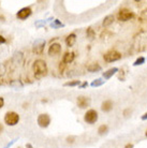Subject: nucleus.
Instances as JSON below:
<instances>
[{"label":"nucleus","instance_id":"f257e3e1","mask_svg":"<svg viewBox=\"0 0 147 148\" xmlns=\"http://www.w3.org/2000/svg\"><path fill=\"white\" fill-rule=\"evenodd\" d=\"M32 72L36 78H42L46 76V74L48 72L46 62L42 59H37L32 64Z\"/></svg>","mask_w":147,"mask_h":148},{"label":"nucleus","instance_id":"f03ea898","mask_svg":"<svg viewBox=\"0 0 147 148\" xmlns=\"http://www.w3.org/2000/svg\"><path fill=\"white\" fill-rule=\"evenodd\" d=\"M19 121V115L15 112H7L4 115V123L10 127L16 126Z\"/></svg>","mask_w":147,"mask_h":148},{"label":"nucleus","instance_id":"7ed1b4c3","mask_svg":"<svg viewBox=\"0 0 147 148\" xmlns=\"http://www.w3.org/2000/svg\"><path fill=\"white\" fill-rule=\"evenodd\" d=\"M103 59H104L105 62H115V61H118V60L122 59V54L118 51L111 49V51L106 52L103 55Z\"/></svg>","mask_w":147,"mask_h":148},{"label":"nucleus","instance_id":"20e7f679","mask_svg":"<svg viewBox=\"0 0 147 148\" xmlns=\"http://www.w3.org/2000/svg\"><path fill=\"white\" fill-rule=\"evenodd\" d=\"M134 17V13L129 9H122L117 13V19L119 22H128Z\"/></svg>","mask_w":147,"mask_h":148},{"label":"nucleus","instance_id":"39448f33","mask_svg":"<svg viewBox=\"0 0 147 148\" xmlns=\"http://www.w3.org/2000/svg\"><path fill=\"white\" fill-rule=\"evenodd\" d=\"M84 120L86 123L89 125H93L95 122L98 120V113L96 110H88V111L85 113L84 115Z\"/></svg>","mask_w":147,"mask_h":148},{"label":"nucleus","instance_id":"423d86ee","mask_svg":"<svg viewBox=\"0 0 147 148\" xmlns=\"http://www.w3.org/2000/svg\"><path fill=\"white\" fill-rule=\"evenodd\" d=\"M37 122L39 127H41V128H47L49 126V123H51V117L46 113L45 114H40L38 116Z\"/></svg>","mask_w":147,"mask_h":148},{"label":"nucleus","instance_id":"0eeeda50","mask_svg":"<svg viewBox=\"0 0 147 148\" xmlns=\"http://www.w3.org/2000/svg\"><path fill=\"white\" fill-rule=\"evenodd\" d=\"M44 46H45V40L43 39H38L33 42V45H32V49H33V53H36L38 55H41L43 51H44Z\"/></svg>","mask_w":147,"mask_h":148},{"label":"nucleus","instance_id":"6e6552de","mask_svg":"<svg viewBox=\"0 0 147 148\" xmlns=\"http://www.w3.org/2000/svg\"><path fill=\"white\" fill-rule=\"evenodd\" d=\"M31 14H32V10H31V8L25 7V8H23V9H21V10L16 13V17H17L19 19L24 21V19L28 18Z\"/></svg>","mask_w":147,"mask_h":148},{"label":"nucleus","instance_id":"1a4fd4ad","mask_svg":"<svg viewBox=\"0 0 147 148\" xmlns=\"http://www.w3.org/2000/svg\"><path fill=\"white\" fill-rule=\"evenodd\" d=\"M76 104L80 108H86L90 105V99H89L88 97L80 96V97H77Z\"/></svg>","mask_w":147,"mask_h":148},{"label":"nucleus","instance_id":"9d476101","mask_svg":"<svg viewBox=\"0 0 147 148\" xmlns=\"http://www.w3.org/2000/svg\"><path fill=\"white\" fill-rule=\"evenodd\" d=\"M60 52H61V44H59V43H53V44H51V46L48 47L47 51L49 56L58 55Z\"/></svg>","mask_w":147,"mask_h":148},{"label":"nucleus","instance_id":"9b49d317","mask_svg":"<svg viewBox=\"0 0 147 148\" xmlns=\"http://www.w3.org/2000/svg\"><path fill=\"white\" fill-rule=\"evenodd\" d=\"M118 71H119V69H118L117 67L111 68V69L106 70L105 72H103V73H102V77L104 78V79H110L111 77H113L115 74L117 73Z\"/></svg>","mask_w":147,"mask_h":148},{"label":"nucleus","instance_id":"f8f14e48","mask_svg":"<svg viewBox=\"0 0 147 148\" xmlns=\"http://www.w3.org/2000/svg\"><path fill=\"white\" fill-rule=\"evenodd\" d=\"M75 58V54L73 52H67L65 53V55L63 56V62L68 64V63H71Z\"/></svg>","mask_w":147,"mask_h":148},{"label":"nucleus","instance_id":"ddd939ff","mask_svg":"<svg viewBox=\"0 0 147 148\" xmlns=\"http://www.w3.org/2000/svg\"><path fill=\"white\" fill-rule=\"evenodd\" d=\"M101 110H102L104 113H107V112H111L113 110V102L111 100H105L103 101L102 104H101Z\"/></svg>","mask_w":147,"mask_h":148},{"label":"nucleus","instance_id":"4468645a","mask_svg":"<svg viewBox=\"0 0 147 148\" xmlns=\"http://www.w3.org/2000/svg\"><path fill=\"white\" fill-rule=\"evenodd\" d=\"M102 70V67L100 66L99 63H90L87 66V71L90 72V73H97V72H100Z\"/></svg>","mask_w":147,"mask_h":148},{"label":"nucleus","instance_id":"2eb2a0df","mask_svg":"<svg viewBox=\"0 0 147 148\" xmlns=\"http://www.w3.org/2000/svg\"><path fill=\"white\" fill-rule=\"evenodd\" d=\"M76 42V34H70L66 38V44L68 47H72Z\"/></svg>","mask_w":147,"mask_h":148},{"label":"nucleus","instance_id":"dca6fc26","mask_svg":"<svg viewBox=\"0 0 147 148\" xmlns=\"http://www.w3.org/2000/svg\"><path fill=\"white\" fill-rule=\"evenodd\" d=\"M115 21V16L113 14H110V15H106L105 17H104V19H103L102 22V25L103 27H109L111 26L113 23H114Z\"/></svg>","mask_w":147,"mask_h":148},{"label":"nucleus","instance_id":"f3484780","mask_svg":"<svg viewBox=\"0 0 147 148\" xmlns=\"http://www.w3.org/2000/svg\"><path fill=\"white\" fill-rule=\"evenodd\" d=\"M82 83L81 81H78V79H74V81H69V82H66L63 86L65 87H76V86H80Z\"/></svg>","mask_w":147,"mask_h":148},{"label":"nucleus","instance_id":"a211bd4d","mask_svg":"<svg viewBox=\"0 0 147 148\" xmlns=\"http://www.w3.org/2000/svg\"><path fill=\"white\" fill-rule=\"evenodd\" d=\"M86 36H87V38H88L89 40L92 41L96 38V32H95V30L92 29L91 27H88L87 30H86Z\"/></svg>","mask_w":147,"mask_h":148},{"label":"nucleus","instance_id":"6ab92c4d","mask_svg":"<svg viewBox=\"0 0 147 148\" xmlns=\"http://www.w3.org/2000/svg\"><path fill=\"white\" fill-rule=\"evenodd\" d=\"M109 132V126L107 125H101L98 128V134L99 135H105Z\"/></svg>","mask_w":147,"mask_h":148},{"label":"nucleus","instance_id":"aec40b11","mask_svg":"<svg viewBox=\"0 0 147 148\" xmlns=\"http://www.w3.org/2000/svg\"><path fill=\"white\" fill-rule=\"evenodd\" d=\"M51 27L52 28H54V29H58V28L65 27V24H63L59 19H54V21L51 23Z\"/></svg>","mask_w":147,"mask_h":148},{"label":"nucleus","instance_id":"412c9836","mask_svg":"<svg viewBox=\"0 0 147 148\" xmlns=\"http://www.w3.org/2000/svg\"><path fill=\"white\" fill-rule=\"evenodd\" d=\"M10 86H11L12 88L14 89H19V88H23V83L21 81H17V79H14V81H12L10 83Z\"/></svg>","mask_w":147,"mask_h":148},{"label":"nucleus","instance_id":"4be33fe9","mask_svg":"<svg viewBox=\"0 0 147 148\" xmlns=\"http://www.w3.org/2000/svg\"><path fill=\"white\" fill-rule=\"evenodd\" d=\"M105 83V81H103L102 78H96V79H93L91 82V87H100V86H102L103 84Z\"/></svg>","mask_w":147,"mask_h":148},{"label":"nucleus","instance_id":"5701e85b","mask_svg":"<svg viewBox=\"0 0 147 148\" xmlns=\"http://www.w3.org/2000/svg\"><path fill=\"white\" fill-rule=\"evenodd\" d=\"M23 59V53L22 52H16L13 56V61L14 62H21Z\"/></svg>","mask_w":147,"mask_h":148},{"label":"nucleus","instance_id":"b1692460","mask_svg":"<svg viewBox=\"0 0 147 148\" xmlns=\"http://www.w3.org/2000/svg\"><path fill=\"white\" fill-rule=\"evenodd\" d=\"M145 57H143V56H141V57H139L137 59L134 61V63H133V66L134 67H137V66H142L143 63H145Z\"/></svg>","mask_w":147,"mask_h":148},{"label":"nucleus","instance_id":"393cba45","mask_svg":"<svg viewBox=\"0 0 147 148\" xmlns=\"http://www.w3.org/2000/svg\"><path fill=\"white\" fill-rule=\"evenodd\" d=\"M66 63H63V61H61V62H60V64H59V71H60V73H61V72H63V70H65V68H66Z\"/></svg>","mask_w":147,"mask_h":148},{"label":"nucleus","instance_id":"a878e982","mask_svg":"<svg viewBox=\"0 0 147 148\" xmlns=\"http://www.w3.org/2000/svg\"><path fill=\"white\" fill-rule=\"evenodd\" d=\"M75 138L76 137L75 136H69V137H67V143H74V141H75Z\"/></svg>","mask_w":147,"mask_h":148},{"label":"nucleus","instance_id":"bb28decb","mask_svg":"<svg viewBox=\"0 0 147 148\" xmlns=\"http://www.w3.org/2000/svg\"><path fill=\"white\" fill-rule=\"evenodd\" d=\"M87 86H88V83H87V82H83L78 87H80V88H86Z\"/></svg>","mask_w":147,"mask_h":148},{"label":"nucleus","instance_id":"cd10ccee","mask_svg":"<svg viewBox=\"0 0 147 148\" xmlns=\"http://www.w3.org/2000/svg\"><path fill=\"white\" fill-rule=\"evenodd\" d=\"M15 142H16V140H13V141H12V142H10V143H8V144L5 145V146H4L3 148H9V147H11V146H12V145H13V144H14Z\"/></svg>","mask_w":147,"mask_h":148},{"label":"nucleus","instance_id":"c85d7f7f","mask_svg":"<svg viewBox=\"0 0 147 148\" xmlns=\"http://www.w3.org/2000/svg\"><path fill=\"white\" fill-rule=\"evenodd\" d=\"M128 113H131V110H130V108H127V110L124 111V116H125V117H128L129 116Z\"/></svg>","mask_w":147,"mask_h":148},{"label":"nucleus","instance_id":"c756f323","mask_svg":"<svg viewBox=\"0 0 147 148\" xmlns=\"http://www.w3.org/2000/svg\"><path fill=\"white\" fill-rule=\"evenodd\" d=\"M4 105V99L2 97H0V108H2Z\"/></svg>","mask_w":147,"mask_h":148},{"label":"nucleus","instance_id":"7c9ffc66","mask_svg":"<svg viewBox=\"0 0 147 148\" xmlns=\"http://www.w3.org/2000/svg\"><path fill=\"white\" fill-rule=\"evenodd\" d=\"M44 25H45V21H44V22H37V23H36V26H37V27L44 26Z\"/></svg>","mask_w":147,"mask_h":148},{"label":"nucleus","instance_id":"2f4dec72","mask_svg":"<svg viewBox=\"0 0 147 148\" xmlns=\"http://www.w3.org/2000/svg\"><path fill=\"white\" fill-rule=\"evenodd\" d=\"M4 70H5V68H4L3 64H0V75L4 73Z\"/></svg>","mask_w":147,"mask_h":148},{"label":"nucleus","instance_id":"473e14b6","mask_svg":"<svg viewBox=\"0 0 147 148\" xmlns=\"http://www.w3.org/2000/svg\"><path fill=\"white\" fill-rule=\"evenodd\" d=\"M133 147H134V145L132 143H128V144L125 145V148H133Z\"/></svg>","mask_w":147,"mask_h":148},{"label":"nucleus","instance_id":"72a5a7b5","mask_svg":"<svg viewBox=\"0 0 147 148\" xmlns=\"http://www.w3.org/2000/svg\"><path fill=\"white\" fill-rule=\"evenodd\" d=\"M2 43H5V38L0 36V44H2Z\"/></svg>","mask_w":147,"mask_h":148},{"label":"nucleus","instance_id":"f704fd0d","mask_svg":"<svg viewBox=\"0 0 147 148\" xmlns=\"http://www.w3.org/2000/svg\"><path fill=\"white\" fill-rule=\"evenodd\" d=\"M141 119L142 120H147V112L145 113L144 115H142V117H141Z\"/></svg>","mask_w":147,"mask_h":148},{"label":"nucleus","instance_id":"c9c22d12","mask_svg":"<svg viewBox=\"0 0 147 148\" xmlns=\"http://www.w3.org/2000/svg\"><path fill=\"white\" fill-rule=\"evenodd\" d=\"M26 148H33V146L31 144H29V143H27L26 144Z\"/></svg>","mask_w":147,"mask_h":148},{"label":"nucleus","instance_id":"e433bc0d","mask_svg":"<svg viewBox=\"0 0 147 148\" xmlns=\"http://www.w3.org/2000/svg\"><path fill=\"white\" fill-rule=\"evenodd\" d=\"M2 130H3V127H2V125L0 123V133H1V131H2Z\"/></svg>","mask_w":147,"mask_h":148},{"label":"nucleus","instance_id":"4c0bfd02","mask_svg":"<svg viewBox=\"0 0 147 148\" xmlns=\"http://www.w3.org/2000/svg\"><path fill=\"white\" fill-rule=\"evenodd\" d=\"M143 15L144 16H147V10H145V11L143 12Z\"/></svg>","mask_w":147,"mask_h":148},{"label":"nucleus","instance_id":"58836bf2","mask_svg":"<svg viewBox=\"0 0 147 148\" xmlns=\"http://www.w3.org/2000/svg\"><path fill=\"white\" fill-rule=\"evenodd\" d=\"M0 19H2V21H4V17H3V15H0Z\"/></svg>","mask_w":147,"mask_h":148},{"label":"nucleus","instance_id":"ea45409f","mask_svg":"<svg viewBox=\"0 0 147 148\" xmlns=\"http://www.w3.org/2000/svg\"><path fill=\"white\" fill-rule=\"evenodd\" d=\"M145 136L147 137V130H146V132H145Z\"/></svg>","mask_w":147,"mask_h":148}]
</instances>
